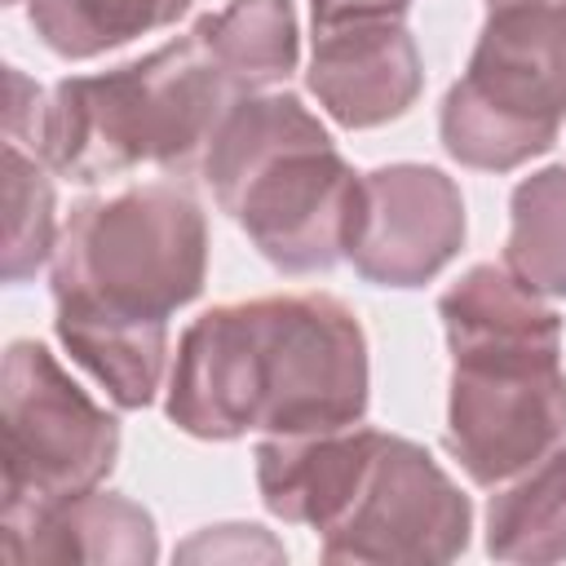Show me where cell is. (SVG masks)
I'll return each instance as SVG.
<instances>
[{
  "mask_svg": "<svg viewBox=\"0 0 566 566\" xmlns=\"http://www.w3.org/2000/svg\"><path fill=\"white\" fill-rule=\"evenodd\" d=\"M208 279V217L181 181L80 199L53 248V332L119 411L155 402L168 318Z\"/></svg>",
  "mask_w": 566,
  "mask_h": 566,
  "instance_id": "obj_1",
  "label": "cell"
},
{
  "mask_svg": "<svg viewBox=\"0 0 566 566\" xmlns=\"http://www.w3.org/2000/svg\"><path fill=\"white\" fill-rule=\"evenodd\" d=\"M371 363L358 314L332 292L212 305L177 340L168 420L199 442L305 438L367 420Z\"/></svg>",
  "mask_w": 566,
  "mask_h": 566,
  "instance_id": "obj_2",
  "label": "cell"
},
{
  "mask_svg": "<svg viewBox=\"0 0 566 566\" xmlns=\"http://www.w3.org/2000/svg\"><path fill=\"white\" fill-rule=\"evenodd\" d=\"M261 504L318 535L323 562L429 566L469 548L473 504L411 438L349 424L305 438H261Z\"/></svg>",
  "mask_w": 566,
  "mask_h": 566,
  "instance_id": "obj_3",
  "label": "cell"
},
{
  "mask_svg": "<svg viewBox=\"0 0 566 566\" xmlns=\"http://www.w3.org/2000/svg\"><path fill=\"white\" fill-rule=\"evenodd\" d=\"M239 93L195 35H177L102 75H66L49 93L9 66L4 137L71 181H102L142 164L181 181L203 168L217 124Z\"/></svg>",
  "mask_w": 566,
  "mask_h": 566,
  "instance_id": "obj_4",
  "label": "cell"
},
{
  "mask_svg": "<svg viewBox=\"0 0 566 566\" xmlns=\"http://www.w3.org/2000/svg\"><path fill=\"white\" fill-rule=\"evenodd\" d=\"M451 349L447 455L478 486H500L566 442L562 318L504 265H469L442 296Z\"/></svg>",
  "mask_w": 566,
  "mask_h": 566,
  "instance_id": "obj_5",
  "label": "cell"
},
{
  "mask_svg": "<svg viewBox=\"0 0 566 566\" xmlns=\"http://www.w3.org/2000/svg\"><path fill=\"white\" fill-rule=\"evenodd\" d=\"M217 208L283 274H327L345 261L363 177L296 93L230 102L203 155Z\"/></svg>",
  "mask_w": 566,
  "mask_h": 566,
  "instance_id": "obj_6",
  "label": "cell"
},
{
  "mask_svg": "<svg viewBox=\"0 0 566 566\" xmlns=\"http://www.w3.org/2000/svg\"><path fill=\"white\" fill-rule=\"evenodd\" d=\"M566 124V0H486L464 75L442 93L438 142L478 172H513Z\"/></svg>",
  "mask_w": 566,
  "mask_h": 566,
  "instance_id": "obj_7",
  "label": "cell"
},
{
  "mask_svg": "<svg viewBox=\"0 0 566 566\" xmlns=\"http://www.w3.org/2000/svg\"><path fill=\"white\" fill-rule=\"evenodd\" d=\"M0 433V526L102 486L119 460V420L40 340L4 349Z\"/></svg>",
  "mask_w": 566,
  "mask_h": 566,
  "instance_id": "obj_8",
  "label": "cell"
},
{
  "mask_svg": "<svg viewBox=\"0 0 566 566\" xmlns=\"http://www.w3.org/2000/svg\"><path fill=\"white\" fill-rule=\"evenodd\" d=\"M464 195L433 164H380L363 172L358 221L345 261L376 287H424L464 248Z\"/></svg>",
  "mask_w": 566,
  "mask_h": 566,
  "instance_id": "obj_9",
  "label": "cell"
},
{
  "mask_svg": "<svg viewBox=\"0 0 566 566\" xmlns=\"http://www.w3.org/2000/svg\"><path fill=\"white\" fill-rule=\"evenodd\" d=\"M310 40L314 49L305 84L340 128H380L416 106L424 88V62L407 18L363 13L318 22L310 27Z\"/></svg>",
  "mask_w": 566,
  "mask_h": 566,
  "instance_id": "obj_10",
  "label": "cell"
},
{
  "mask_svg": "<svg viewBox=\"0 0 566 566\" xmlns=\"http://www.w3.org/2000/svg\"><path fill=\"white\" fill-rule=\"evenodd\" d=\"M4 562H93V566H150L159 562L155 517L115 491H84L31 513L18 526H0Z\"/></svg>",
  "mask_w": 566,
  "mask_h": 566,
  "instance_id": "obj_11",
  "label": "cell"
},
{
  "mask_svg": "<svg viewBox=\"0 0 566 566\" xmlns=\"http://www.w3.org/2000/svg\"><path fill=\"white\" fill-rule=\"evenodd\" d=\"M190 35L239 97L287 84L301 62V27L292 0H226L221 9L203 13Z\"/></svg>",
  "mask_w": 566,
  "mask_h": 566,
  "instance_id": "obj_12",
  "label": "cell"
},
{
  "mask_svg": "<svg viewBox=\"0 0 566 566\" xmlns=\"http://www.w3.org/2000/svg\"><path fill=\"white\" fill-rule=\"evenodd\" d=\"M486 557L495 562H566V442L531 469L491 486Z\"/></svg>",
  "mask_w": 566,
  "mask_h": 566,
  "instance_id": "obj_13",
  "label": "cell"
},
{
  "mask_svg": "<svg viewBox=\"0 0 566 566\" xmlns=\"http://www.w3.org/2000/svg\"><path fill=\"white\" fill-rule=\"evenodd\" d=\"M195 0H27V22L40 44L66 62L102 57L137 35L164 31Z\"/></svg>",
  "mask_w": 566,
  "mask_h": 566,
  "instance_id": "obj_14",
  "label": "cell"
},
{
  "mask_svg": "<svg viewBox=\"0 0 566 566\" xmlns=\"http://www.w3.org/2000/svg\"><path fill=\"white\" fill-rule=\"evenodd\" d=\"M504 270L535 296L566 301V164H548L513 186Z\"/></svg>",
  "mask_w": 566,
  "mask_h": 566,
  "instance_id": "obj_15",
  "label": "cell"
},
{
  "mask_svg": "<svg viewBox=\"0 0 566 566\" xmlns=\"http://www.w3.org/2000/svg\"><path fill=\"white\" fill-rule=\"evenodd\" d=\"M57 199L40 155L4 137V283H27L57 248Z\"/></svg>",
  "mask_w": 566,
  "mask_h": 566,
  "instance_id": "obj_16",
  "label": "cell"
},
{
  "mask_svg": "<svg viewBox=\"0 0 566 566\" xmlns=\"http://www.w3.org/2000/svg\"><path fill=\"white\" fill-rule=\"evenodd\" d=\"M181 562H283L287 548L256 522H221L195 531L181 548Z\"/></svg>",
  "mask_w": 566,
  "mask_h": 566,
  "instance_id": "obj_17",
  "label": "cell"
},
{
  "mask_svg": "<svg viewBox=\"0 0 566 566\" xmlns=\"http://www.w3.org/2000/svg\"><path fill=\"white\" fill-rule=\"evenodd\" d=\"M411 0H310V27L318 22H340V18H363V13H394L407 18Z\"/></svg>",
  "mask_w": 566,
  "mask_h": 566,
  "instance_id": "obj_18",
  "label": "cell"
}]
</instances>
